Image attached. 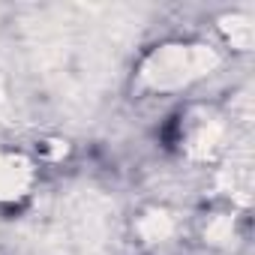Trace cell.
<instances>
[{"label":"cell","mask_w":255,"mask_h":255,"mask_svg":"<svg viewBox=\"0 0 255 255\" xmlns=\"http://www.w3.org/2000/svg\"><path fill=\"white\" fill-rule=\"evenodd\" d=\"M162 141H165L168 147H174V141H177V117H171V120H168L165 132H162Z\"/></svg>","instance_id":"obj_1"}]
</instances>
